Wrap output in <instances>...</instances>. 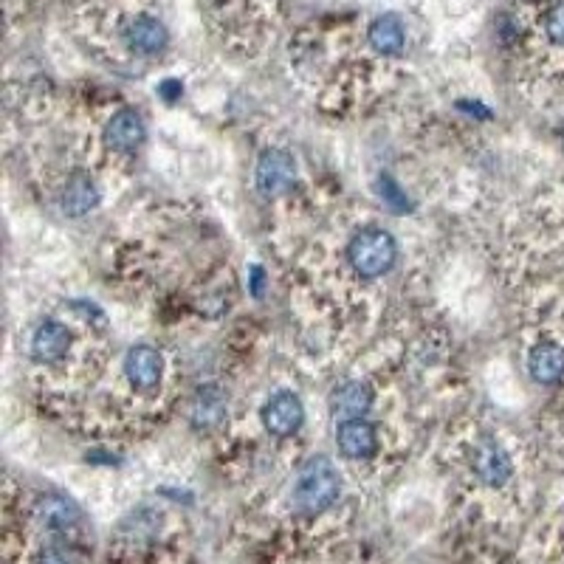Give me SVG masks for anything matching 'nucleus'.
<instances>
[{"label":"nucleus","mask_w":564,"mask_h":564,"mask_svg":"<svg viewBox=\"0 0 564 564\" xmlns=\"http://www.w3.org/2000/svg\"><path fill=\"white\" fill-rule=\"evenodd\" d=\"M37 564H82L79 553L65 542H51L37 553Z\"/></svg>","instance_id":"f3484780"},{"label":"nucleus","mask_w":564,"mask_h":564,"mask_svg":"<svg viewBox=\"0 0 564 564\" xmlns=\"http://www.w3.org/2000/svg\"><path fill=\"white\" fill-rule=\"evenodd\" d=\"M528 373L539 384H559L564 378V347L556 342H539L528 353Z\"/></svg>","instance_id":"2eb2a0df"},{"label":"nucleus","mask_w":564,"mask_h":564,"mask_svg":"<svg viewBox=\"0 0 564 564\" xmlns=\"http://www.w3.org/2000/svg\"><path fill=\"white\" fill-rule=\"evenodd\" d=\"M181 94H184V85L178 82V79H164L161 85H158V96L164 99V102H178L181 99Z\"/></svg>","instance_id":"aec40b11"},{"label":"nucleus","mask_w":564,"mask_h":564,"mask_svg":"<svg viewBox=\"0 0 564 564\" xmlns=\"http://www.w3.org/2000/svg\"><path fill=\"white\" fill-rule=\"evenodd\" d=\"M122 370L130 387L147 395V392H156L164 378V356L153 345H136L127 350Z\"/></svg>","instance_id":"6e6552de"},{"label":"nucleus","mask_w":564,"mask_h":564,"mask_svg":"<svg viewBox=\"0 0 564 564\" xmlns=\"http://www.w3.org/2000/svg\"><path fill=\"white\" fill-rule=\"evenodd\" d=\"M189 421L198 429H215L220 423L226 421V395L206 384L201 390L195 392L192 404H189Z\"/></svg>","instance_id":"dca6fc26"},{"label":"nucleus","mask_w":564,"mask_h":564,"mask_svg":"<svg viewBox=\"0 0 564 564\" xmlns=\"http://www.w3.org/2000/svg\"><path fill=\"white\" fill-rule=\"evenodd\" d=\"M102 141H105V147H108L110 153H122V156L136 153L141 144L147 141V125H144L139 110H116L108 119V125H105Z\"/></svg>","instance_id":"0eeeda50"},{"label":"nucleus","mask_w":564,"mask_h":564,"mask_svg":"<svg viewBox=\"0 0 564 564\" xmlns=\"http://www.w3.org/2000/svg\"><path fill=\"white\" fill-rule=\"evenodd\" d=\"M34 519L54 536H65L79 525V508L63 494H46L34 505Z\"/></svg>","instance_id":"f8f14e48"},{"label":"nucleus","mask_w":564,"mask_h":564,"mask_svg":"<svg viewBox=\"0 0 564 564\" xmlns=\"http://www.w3.org/2000/svg\"><path fill=\"white\" fill-rule=\"evenodd\" d=\"M562 144H564V133H562Z\"/></svg>","instance_id":"4be33fe9"},{"label":"nucleus","mask_w":564,"mask_h":564,"mask_svg":"<svg viewBox=\"0 0 564 564\" xmlns=\"http://www.w3.org/2000/svg\"><path fill=\"white\" fill-rule=\"evenodd\" d=\"M260 418H263V426L274 438H291L297 435L305 423V404L299 398L297 392L291 390H280L274 392L268 398L263 409H260Z\"/></svg>","instance_id":"423d86ee"},{"label":"nucleus","mask_w":564,"mask_h":564,"mask_svg":"<svg viewBox=\"0 0 564 564\" xmlns=\"http://www.w3.org/2000/svg\"><path fill=\"white\" fill-rule=\"evenodd\" d=\"M381 192H384L381 198H384V201H387V204H390L392 209H398V212H404V209H407V206H409L407 195H404V192L398 189V184H395L392 178H387V175L381 178Z\"/></svg>","instance_id":"6ab92c4d"},{"label":"nucleus","mask_w":564,"mask_h":564,"mask_svg":"<svg viewBox=\"0 0 564 564\" xmlns=\"http://www.w3.org/2000/svg\"><path fill=\"white\" fill-rule=\"evenodd\" d=\"M367 46L376 51L378 57H398L407 48V26L398 15H378L367 26Z\"/></svg>","instance_id":"ddd939ff"},{"label":"nucleus","mask_w":564,"mask_h":564,"mask_svg":"<svg viewBox=\"0 0 564 564\" xmlns=\"http://www.w3.org/2000/svg\"><path fill=\"white\" fill-rule=\"evenodd\" d=\"M74 333L60 319H43L32 333V359L37 364H60L71 353Z\"/></svg>","instance_id":"1a4fd4ad"},{"label":"nucleus","mask_w":564,"mask_h":564,"mask_svg":"<svg viewBox=\"0 0 564 564\" xmlns=\"http://www.w3.org/2000/svg\"><path fill=\"white\" fill-rule=\"evenodd\" d=\"M251 291H254V294H260V291H263V280H266V277H263V268L260 266H251Z\"/></svg>","instance_id":"412c9836"},{"label":"nucleus","mask_w":564,"mask_h":564,"mask_svg":"<svg viewBox=\"0 0 564 564\" xmlns=\"http://www.w3.org/2000/svg\"><path fill=\"white\" fill-rule=\"evenodd\" d=\"M297 181V161L288 150L280 147H268L263 150V156L257 158V167H254V187L263 198H277L285 195L288 189L294 187Z\"/></svg>","instance_id":"20e7f679"},{"label":"nucleus","mask_w":564,"mask_h":564,"mask_svg":"<svg viewBox=\"0 0 564 564\" xmlns=\"http://www.w3.org/2000/svg\"><path fill=\"white\" fill-rule=\"evenodd\" d=\"M471 469L477 474V480L488 488H502L511 474H514V460L508 455V449L502 446L500 440L480 438L474 443V452H471Z\"/></svg>","instance_id":"39448f33"},{"label":"nucleus","mask_w":564,"mask_h":564,"mask_svg":"<svg viewBox=\"0 0 564 564\" xmlns=\"http://www.w3.org/2000/svg\"><path fill=\"white\" fill-rule=\"evenodd\" d=\"M395 260H398V243L390 232H384L378 226L361 229L347 243V263L361 280H378V277L390 274Z\"/></svg>","instance_id":"f03ea898"},{"label":"nucleus","mask_w":564,"mask_h":564,"mask_svg":"<svg viewBox=\"0 0 564 564\" xmlns=\"http://www.w3.org/2000/svg\"><path fill=\"white\" fill-rule=\"evenodd\" d=\"M328 404H330V415H333L336 421L367 418V412H370L373 404H376V395H373V390H370L367 381L350 378V381H342V384L333 387Z\"/></svg>","instance_id":"9d476101"},{"label":"nucleus","mask_w":564,"mask_h":564,"mask_svg":"<svg viewBox=\"0 0 564 564\" xmlns=\"http://www.w3.org/2000/svg\"><path fill=\"white\" fill-rule=\"evenodd\" d=\"M60 206L68 218H85L88 212H94L99 206V187L88 173L68 175L60 192Z\"/></svg>","instance_id":"4468645a"},{"label":"nucleus","mask_w":564,"mask_h":564,"mask_svg":"<svg viewBox=\"0 0 564 564\" xmlns=\"http://www.w3.org/2000/svg\"><path fill=\"white\" fill-rule=\"evenodd\" d=\"M339 494H342V477L330 457L316 455L299 469L294 483V508L302 517L325 514L336 505Z\"/></svg>","instance_id":"f257e3e1"},{"label":"nucleus","mask_w":564,"mask_h":564,"mask_svg":"<svg viewBox=\"0 0 564 564\" xmlns=\"http://www.w3.org/2000/svg\"><path fill=\"white\" fill-rule=\"evenodd\" d=\"M545 34L553 46H564V0L550 6L548 15H545Z\"/></svg>","instance_id":"a211bd4d"},{"label":"nucleus","mask_w":564,"mask_h":564,"mask_svg":"<svg viewBox=\"0 0 564 564\" xmlns=\"http://www.w3.org/2000/svg\"><path fill=\"white\" fill-rule=\"evenodd\" d=\"M336 446L347 460H370L378 452V432L367 418L336 423Z\"/></svg>","instance_id":"9b49d317"},{"label":"nucleus","mask_w":564,"mask_h":564,"mask_svg":"<svg viewBox=\"0 0 564 564\" xmlns=\"http://www.w3.org/2000/svg\"><path fill=\"white\" fill-rule=\"evenodd\" d=\"M119 40L122 46L136 54V57H158L170 48V32L167 26L153 15H130L119 29Z\"/></svg>","instance_id":"7ed1b4c3"}]
</instances>
